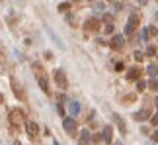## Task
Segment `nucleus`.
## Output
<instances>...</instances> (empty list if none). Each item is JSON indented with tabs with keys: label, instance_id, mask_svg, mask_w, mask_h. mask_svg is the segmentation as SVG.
<instances>
[{
	"label": "nucleus",
	"instance_id": "f257e3e1",
	"mask_svg": "<svg viewBox=\"0 0 158 145\" xmlns=\"http://www.w3.org/2000/svg\"><path fill=\"white\" fill-rule=\"evenodd\" d=\"M33 73H35V77H37V82H39L41 90H43L45 94H51V88H49V78H47V74H45L43 67H41L39 63H33Z\"/></svg>",
	"mask_w": 158,
	"mask_h": 145
},
{
	"label": "nucleus",
	"instance_id": "f03ea898",
	"mask_svg": "<svg viewBox=\"0 0 158 145\" xmlns=\"http://www.w3.org/2000/svg\"><path fill=\"white\" fill-rule=\"evenodd\" d=\"M22 124H26V114H24V110L12 108V110H10V126H12V130L18 131Z\"/></svg>",
	"mask_w": 158,
	"mask_h": 145
},
{
	"label": "nucleus",
	"instance_id": "7ed1b4c3",
	"mask_svg": "<svg viewBox=\"0 0 158 145\" xmlns=\"http://www.w3.org/2000/svg\"><path fill=\"white\" fill-rule=\"evenodd\" d=\"M53 78H55V84L59 86L61 90L68 88V78H66V73L63 71V69H57V71L53 73Z\"/></svg>",
	"mask_w": 158,
	"mask_h": 145
},
{
	"label": "nucleus",
	"instance_id": "20e7f679",
	"mask_svg": "<svg viewBox=\"0 0 158 145\" xmlns=\"http://www.w3.org/2000/svg\"><path fill=\"white\" fill-rule=\"evenodd\" d=\"M137 28H139V16H135V14L129 16V22L125 26V35H133Z\"/></svg>",
	"mask_w": 158,
	"mask_h": 145
},
{
	"label": "nucleus",
	"instance_id": "39448f33",
	"mask_svg": "<svg viewBox=\"0 0 158 145\" xmlns=\"http://www.w3.org/2000/svg\"><path fill=\"white\" fill-rule=\"evenodd\" d=\"M10 84H12V90H14L16 98H20V100H26V92H24L22 84H20V82L16 81V78H10Z\"/></svg>",
	"mask_w": 158,
	"mask_h": 145
},
{
	"label": "nucleus",
	"instance_id": "423d86ee",
	"mask_svg": "<svg viewBox=\"0 0 158 145\" xmlns=\"http://www.w3.org/2000/svg\"><path fill=\"white\" fill-rule=\"evenodd\" d=\"M26 131H27V135H30L31 139H35L37 135H39V126H37L35 122H31V120H27L26 122Z\"/></svg>",
	"mask_w": 158,
	"mask_h": 145
},
{
	"label": "nucleus",
	"instance_id": "0eeeda50",
	"mask_svg": "<svg viewBox=\"0 0 158 145\" xmlns=\"http://www.w3.org/2000/svg\"><path fill=\"white\" fill-rule=\"evenodd\" d=\"M63 126H65V130H66L68 135H76V122H74L72 118H65Z\"/></svg>",
	"mask_w": 158,
	"mask_h": 145
},
{
	"label": "nucleus",
	"instance_id": "6e6552de",
	"mask_svg": "<svg viewBox=\"0 0 158 145\" xmlns=\"http://www.w3.org/2000/svg\"><path fill=\"white\" fill-rule=\"evenodd\" d=\"M84 30L86 31H98L100 30V20L98 18H88L84 24Z\"/></svg>",
	"mask_w": 158,
	"mask_h": 145
},
{
	"label": "nucleus",
	"instance_id": "1a4fd4ad",
	"mask_svg": "<svg viewBox=\"0 0 158 145\" xmlns=\"http://www.w3.org/2000/svg\"><path fill=\"white\" fill-rule=\"evenodd\" d=\"M152 118V112H150V108H143V110H139L135 114V120H139V122H143V120H150Z\"/></svg>",
	"mask_w": 158,
	"mask_h": 145
},
{
	"label": "nucleus",
	"instance_id": "9d476101",
	"mask_svg": "<svg viewBox=\"0 0 158 145\" xmlns=\"http://www.w3.org/2000/svg\"><path fill=\"white\" fill-rule=\"evenodd\" d=\"M141 73H143V71H141V69L139 67H131V69H129V71H127V81H141Z\"/></svg>",
	"mask_w": 158,
	"mask_h": 145
},
{
	"label": "nucleus",
	"instance_id": "9b49d317",
	"mask_svg": "<svg viewBox=\"0 0 158 145\" xmlns=\"http://www.w3.org/2000/svg\"><path fill=\"white\" fill-rule=\"evenodd\" d=\"M113 120H115V126L119 127V133H121V135H127V126H125V120H123L121 116H117V114L113 116Z\"/></svg>",
	"mask_w": 158,
	"mask_h": 145
},
{
	"label": "nucleus",
	"instance_id": "f8f14e48",
	"mask_svg": "<svg viewBox=\"0 0 158 145\" xmlns=\"http://www.w3.org/2000/svg\"><path fill=\"white\" fill-rule=\"evenodd\" d=\"M111 47L113 49H121L123 47V35H113L111 37Z\"/></svg>",
	"mask_w": 158,
	"mask_h": 145
},
{
	"label": "nucleus",
	"instance_id": "ddd939ff",
	"mask_svg": "<svg viewBox=\"0 0 158 145\" xmlns=\"http://www.w3.org/2000/svg\"><path fill=\"white\" fill-rule=\"evenodd\" d=\"M88 143H90V131H88V130L80 131V139H78V145H88Z\"/></svg>",
	"mask_w": 158,
	"mask_h": 145
},
{
	"label": "nucleus",
	"instance_id": "4468645a",
	"mask_svg": "<svg viewBox=\"0 0 158 145\" xmlns=\"http://www.w3.org/2000/svg\"><path fill=\"white\" fill-rule=\"evenodd\" d=\"M111 131H113V130H111V126H106V127H103V141H106V143L111 141Z\"/></svg>",
	"mask_w": 158,
	"mask_h": 145
},
{
	"label": "nucleus",
	"instance_id": "2eb2a0df",
	"mask_svg": "<svg viewBox=\"0 0 158 145\" xmlns=\"http://www.w3.org/2000/svg\"><path fill=\"white\" fill-rule=\"evenodd\" d=\"M144 88H147V82H144V81H137V90H139V92H143Z\"/></svg>",
	"mask_w": 158,
	"mask_h": 145
},
{
	"label": "nucleus",
	"instance_id": "dca6fc26",
	"mask_svg": "<svg viewBox=\"0 0 158 145\" xmlns=\"http://www.w3.org/2000/svg\"><path fill=\"white\" fill-rule=\"evenodd\" d=\"M147 34H148V35H152V37H154V35H158V28L150 26V28H148V30H147Z\"/></svg>",
	"mask_w": 158,
	"mask_h": 145
},
{
	"label": "nucleus",
	"instance_id": "f3484780",
	"mask_svg": "<svg viewBox=\"0 0 158 145\" xmlns=\"http://www.w3.org/2000/svg\"><path fill=\"white\" fill-rule=\"evenodd\" d=\"M147 55H156V47H154V45H148V49H147Z\"/></svg>",
	"mask_w": 158,
	"mask_h": 145
},
{
	"label": "nucleus",
	"instance_id": "a211bd4d",
	"mask_svg": "<svg viewBox=\"0 0 158 145\" xmlns=\"http://www.w3.org/2000/svg\"><path fill=\"white\" fill-rule=\"evenodd\" d=\"M68 8H70V4H68V2H63V4H59V10H61V12H66Z\"/></svg>",
	"mask_w": 158,
	"mask_h": 145
},
{
	"label": "nucleus",
	"instance_id": "6ab92c4d",
	"mask_svg": "<svg viewBox=\"0 0 158 145\" xmlns=\"http://www.w3.org/2000/svg\"><path fill=\"white\" fill-rule=\"evenodd\" d=\"M131 100H135V94H127V96H123V102H125V104H129Z\"/></svg>",
	"mask_w": 158,
	"mask_h": 145
},
{
	"label": "nucleus",
	"instance_id": "aec40b11",
	"mask_svg": "<svg viewBox=\"0 0 158 145\" xmlns=\"http://www.w3.org/2000/svg\"><path fill=\"white\" fill-rule=\"evenodd\" d=\"M150 124H152V126H158V114H152V118H150Z\"/></svg>",
	"mask_w": 158,
	"mask_h": 145
},
{
	"label": "nucleus",
	"instance_id": "412c9836",
	"mask_svg": "<svg viewBox=\"0 0 158 145\" xmlns=\"http://www.w3.org/2000/svg\"><path fill=\"white\" fill-rule=\"evenodd\" d=\"M150 90H158V81H150Z\"/></svg>",
	"mask_w": 158,
	"mask_h": 145
},
{
	"label": "nucleus",
	"instance_id": "4be33fe9",
	"mask_svg": "<svg viewBox=\"0 0 158 145\" xmlns=\"http://www.w3.org/2000/svg\"><path fill=\"white\" fill-rule=\"evenodd\" d=\"M148 74H152V77H154V74H156V67H154V65H150V67H148V71H147Z\"/></svg>",
	"mask_w": 158,
	"mask_h": 145
},
{
	"label": "nucleus",
	"instance_id": "5701e85b",
	"mask_svg": "<svg viewBox=\"0 0 158 145\" xmlns=\"http://www.w3.org/2000/svg\"><path fill=\"white\" fill-rule=\"evenodd\" d=\"M143 57H144V55H143L141 51H135V59H137V61H143Z\"/></svg>",
	"mask_w": 158,
	"mask_h": 145
},
{
	"label": "nucleus",
	"instance_id": "b1692460",
	"mask_svg": "<svg viewBox=\"0 0 158 145\" xmlns=\"http://www.w3.org/2000/svg\"><path fill=\"white\" fill-rule=\"evenodd\" d=\"M106 34H113V26H111V24L106 26Z\"/></svg>",
	"mask_w": 158,
	"mask_h": 145
},
{
	"label": "nucleus",
	"instance_id": "393cba45",
	"mask_svg": "<svg viewBox=\"0 0 158 145\" xmlns=\"http://www.w3.org/2000/svg\"><path fill=\"white\" fill-rule=\"evenodd\" d=\"M152 141L158 143V131H154V133H152Z\"/></svg>",
	"mask_w": 158,
	"mask_h": 145
},
{
	"label": "nucleus",
	"instance_id": "a878e982",
	"mask_svg": "<svg viewBox=\"0 0 158 145\" xmlns=\"http://www.w3.org/2000/svg\"><path fill=\"white\" fill-rule=\"evenodd\" d=\"M115 71H123V63H117V65H115Z\"/></svg>",
	"mask_w": 158,
	"mask_h": 145
},
{
	"label": "nucleus",
	"instance_id": "bb28decb",
	"mask_svg": "<svg viewBox=\"0 0 158 145\" xmlns=\"http://www.w3.org/2000/svg\"><path fill=\"white\" fill-rule=\"evenodd\" d=\"M0 104H4V96H2V92H0Z\"/></svg>",
	"mask_w": 158,
	"mask_h": 145
},
{
	"label": "nucleus",
	"instance_id": "cd10ccee",
	"mask_svg": "<svg viewBox=\"0 0 158 145\" xmlns=\"http://www.w3.org/2000/svg\"><path fill=\"white\" fill-rule=\"evenodd\" d=\"M0 59H4V51H2V47H0Z\"/></svg>",
	"mask_w": 158,
	"mask_h": 145
},
{
	"label": "nucleus",
	"instance_id": "c85d7f7f",
	"mask_svg": "<svg viewBox=\"0 0 158 145\" xmlns=\"http://www.w3.org/2000/svg\"><path fill=\"white\" fill-rule=\"evenodd\" d=\"M154 106H156V108H158V98H156V100H154Z\"/></svg>",
	"mask_w": 158,
	"mask_h": 145
},
{
	"label": "nucleus",
	"instance_id": "c756f323",
	"mask_svg": "<svg viewBox=\"0 0 158 145\" xmlns=\"http://www.w3.org/2000/svg\"><path fill=\"white\" fill-rule=\"evenodd\" d=\"M2 71H4V67H2V65H0V73H2Z\"/></svg>",
	"mask_w": 158,
	"mask_h": 145
},
{
	"label": "nucleus",
	"instance_id": "7c9ffc66",
	"mask_svg": "<svg viewBox=\"0 0 158 145\" xmlns=\"http://www.w3.org/2000/svg\"><path fill=\"white\" fill-rule=\"evenodd\" d=\"M14 145H22V143H20V141H16V143H14Z\"/></svg>",
	"mask_w": 158,
	"mask_h": 145
}]
</instances>
